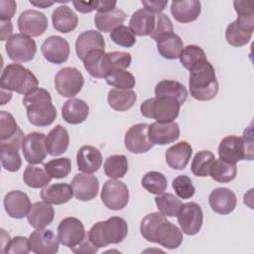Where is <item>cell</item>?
<instances>
[{"mask_svg":"<svg viewBox=\"0 0 254 254\" xmlns=\"http://www.w3.org/2000/svg\"><path fill=\"white\" fill-rule=\"evenodd\" d=\"M140 231L147 241L158 243L167 249L178 248L184 238L182 230L161 212L147 214L141 221Z\"/></svg>","mask_w":254,"mask_h":254,"instance_id":"1","label":"cell"},{"mask_svg":"<svg viewBox=\"0 0 254 254\" xmlns=\"http://www.w3.org/2000/svg\"><path fill=\"white\" fill-rule=\"evenodd\" d=\"M29 122L37 127H46L54 123L57 110L52 102L51 94L44 88L37 87L23 98Z\"/></svg>","mask_w":254,"mask_h":254,"instance_id":"2","label":"cell"},{"mask_svg":"<svg viewBox=\"0 0 254 254\" xmlns=\"http://www.w3.org/2000/svg\"><path fill=\"white\" fill-rule=\"evenodd\" d=\"M189 87L190 95L199 101L213 99L218 92V81L212 64L202 61L190 69Z\"/></svg>","mask_w":254,"mask_h":254,"instance_id":"3","label":"cell"},{"mask_svg":"<svg viewBox=\"0 0 254 254\" xmlns=\"http://www.w3.org/2000/svg\"><path fill=\"white\" fill-rule=\"evenodd\" d=\"M127 233V222L119 216H112L107 220L98 221L87 232L89 239L99 248L122 242Z\"/></svg>","mask_w":254,"mask_h":254,"instance_id":"4","label":"cell"},{"mask_svg":"<svg viewBox=\"0 0 254 254\" xmlns=\"http://www.w3.org/2000/svg\"><path fill=\"white\" fill-rule=\"evenodd\" d=\"M219 159L236 164L241 160H253V136L250 130L248 134L244 131L242 137L230 135L224 137L218 146Z\"/></svg>","mask_w":254,"mask_h":254,"instance_id":"5","label":"cell"},{"mask_svg":"<svg viewBox=\"0 0 254 254\" xmlns=\"http://www.w3.org/2000/svg\"><path fill=\"white\" fill-rule=\"evenodd\" d=\"M1 88L26 95L38 87L39 81L35 74L20 64H10L2 71Z\"/></svg>","mask_w":254,"mask_h":254,"instance_id":"6","label":"cell"},{"mask_svg":"<svg viewBox=\"0 0 254 254\" xmlns=\"http://www.w3.org/2000/svg\"><path fill=\"white\" fill-rule=\"evenodd\" d=\"M181 104L173 98L152 97L146 99L140 105L141 114L144 117L155 119L157 122H172L180 113Z\"/></svg>","mask_w":254,"mask_h":254,"instance_id":"7","label":"cell"},{"mask_svg":"<svg viewBox=\"0 0 254 254\" xmlns=\"http://www.w3.org/2000/svg\"><path fill=\"white\" fill-rule=\"evenodd\" d=\"M9 59L15 63H27L34 59L37 52L36 42L22 33L13 35L5 44Z\"/></svg>","mask_w":254,"mask_h":254,"instance_id":"8","label":"cell"},{"mask_svg":"<svg viewBox=\"0 0 254 254\" xmlns=\"http://www.w3.org/2000/svg\"><path fill=\"white\" fill-rule=\"evenodd\" d=\"M83 84V75L76 67H64L55 76V88L64 97L76 95L81 90Z\"/></svg>","mask_w":254,"mask_h":254,"instance_id":"9","label":"cell"},{"mask_svg":"<svg viewBox=\"0 0 254 254\" xmlns=\"http://www.w3.org/2000/svg\"><path fill=\"white\" fill-rule=\"evenodd\" d=\"M101 200L109 209H123L129 200V190L127 186L123 182L115 179L106 181L102 187Z\"/></svg>","mask_w":254,"mask_h":254,"instance_id":"10","label":"cell"},{"mask_svg":"<svg viewBox=\"0 0 254 254\" xmlns=\"http://www.w3.org/2000/svg\"><path fill=\"white\" fill-rule=\"evenodd\" d=\"M178 222L187 235L196 234L203 222V212L199 204L190 201L182 204L178 214Z\"/></svg>","mask_w":254,"mask_h":254,"instance_id":"11","label":"cell"},{"mask_svg":"<svg viewBox=\"0 0 254 254\" xmlns=\"http://www.w3.org/2000/svg\"><path fill=\"white\" fill-rule=\"evenodd\" d=\"M85 234L82 222L76 217H65L58 226L59 241L70 249L79 244L85 237Z\"/></svg>","mask_w":254,"mask_h":254,"instance_id":"12","label":"cell"},{"mask_svg":"<svg viewBox=\"0 0 254 254\" xmlns=\"http://www.w3.org/2000/svg\"><path fill=\"white\" fill-rule=\"evenodd\" d=\"M22 152L29 164L36 165L42 163L48 154L45 134L40 132L28 133L22 142Z\"/></svg>","mask_w":254,"mask_h":254,"instance_id":"13","label":"cell"},{"mask_svg":"<svg viewBox=\"0 0 254 254\" xmlns=\"http://www.w3.org/2000/svg\"><path fill=\"white\" fill-rule=\"evenodd\" d=\"M148 128L149 125L146 123H138L127 130L124 145L130 153L143 154L152 149L153 144L148 136Z\"/></svg>","mask_w":254,"mask_h":254,"instance_id":"14","label":"cell"},{"mask_svg":"<svg viewBox=\"0 0 254 254\" xmlns=\"http://www.w3.org/2000/svg\"><path fill=\"white\" fill-rule=\"evenodd\" d=\"M46 15L37 10H26L18 18L19 31L29 37H39L48 29Z\"/></svg>","mask_w":254,"mask_h":254,"instance_id":"15","label":"cell"},{"mask_svg":"<svg viewBox=\"0 0 254 254\" xmlns=\"http://www.w3.org/2000/svg\"><path fill=\"white\" fill-rule=\"evenodd\" d=\"M24 139L23 131L18 126L13 115L7 111H0V144H5L17 149L22 148Z\"/></svg>","mask_w":254,"mask_h":254,"instance_id":"16","label":"cell"},{"mask_svg":"<svg viewBox=\"0 0 254 254\" xmlns=\"http://www.w3.org/2000/svg\"><path fill=\"white\" fill-rule=\"evenodd\" d=\"M44 58L56 64H64L69 56V44L60 36H51L47 38L41 47Z\"/></svg>","mask_w":254,"mask_h":254,"instance_id":"17","label":"cell"},{"mask_svg":"<svg viewBox=\"0 0 254 254\" xmlns=\"http://www.w3.org/2000/svg\"><path fill=\"white\" fill-rule=\"evenodd\" d=\"M31 251L37 254H55L59 251V238L49 229L38 228L29 237Z\"/></svg>","mask_w":254,"mask_h":254,"instance_id":"18","label":"cell"},{"mask_svg":"<svg viewBox=\"0 0 254 254\" xmlns=\"http://www.w3.org/2000/svg\"><path fill=\"white\" fill-rule=\"evenodd\" d=\"M148 136L154 145L174 143L180 137V127L177 122H154L149 125Z\"/></svg>","mask_w":254,"mask_h":254,"instance_id":"19","label":"cell"},{"mask_svg":"<svg viewBox=\"0 0 254 254\" xmlns=\"http://www.w3.org/2000/svg\"><path fill=\"white\" fill-rule=\"evenodd\" d=\"M71 188L75 198L88 201L96 197L99 189L98 179L91 174H77L71 181Z\"/></svg>","mask_w":254,"mask_h":254,"instance_id":"20","label":"cell"},{"mask_svg":"<svg viewBox=\"0 0 254 254\" xmlns=\"http://www.w3.org/2000/svg\"><path fill=\"white\" fill-rule=\"evenodd\" d=\"M208 203L212 211L221 215H226L234 210L237 198L231 190L227 188H217L210 192Z\"/></svg>","mask_w":254,"mask_h":254,"instance_id":"21","label":"cell"},{"mask_svg":"<svg viewBox=\"0 0 254 254\" xmlns=\"http://www.w3.org/2000/svg\"><path fill=\"white\" fill-rule=\"evenodd\" d=\"M4 207L12 218L21 219L27 216L31 207V201L26 192L22 190H11L4 197Z\"/></svg>","mask_w":254,"mask_h":254,"instance_id":"22","label":"cell"},{"mask_svg":"<svg viewBox=\"0 0 254 254\" xmlns=\"http://www.w3.org/2000/svg\"><path fill=\"white\" fill-rule=\"evenodd\" d=\"M76 164L80 172L87 174L95 173L102 165V155L97 148L84 145L77 151Z\"/></svg>","mask_w":254,"mask_h":254,"instance_id":"23","label":"cell"},{"mask_svg":"<svg viewBox=\"0 0 254 254\" xmlns=\"http://www.w3.org/2000/svg\"><path fill=\"white\" fill-rule=\"evenodd\" d=\"M105 42L104 38L100 32L95 30L84 31L76 39L75 42V52L77 57L83 61L86 55L93 50H103L104 51Z\"/></svg>","mask_w":254,"mask_h":254,"instance_id":"24","label":"cell"},{"mask_svg":"<svg viewBox=\"0 0 254 254\" xmlns=\"http://www.w3.org/2000/svg\"><path fill=\"white\" fill-rule=\"evenodd\" d=\"M201 12V5L196 0L173 1L171 4V13L174 18L183 24L190 23L196 20Z\"/></svg>","mask_w":254,"mask_h":254,"instance_id":"25","label":"cell"},{"mask_svg":"<svg viewBox=\"0 0 254 254\" xmlns=\"http://www.w3.org/2000/svg\"><path fill=\"white\" fill-rule=\"evenodd\" d=\"M55 217V210L51 203L46 201H37L31 204L27 219L30 225L36 229L45 228L50 225Z\"/></svg>","mask_w":254,"mask_h":254,"instance_id":"26","label":"cell"},{"mask_svg":"<svg viewBox=\"0 0 254 254\" xmlns=\"http://www.w3.org/2000/svg\"><path fill=\"white\" fill-rule=\"evenodd\" d=\"M156 23V14L141 8L135 11L129 21V28L136 36H150Z\"/></svg>","mask_w":254,"mask_h":254,"instance_id":"27","label":"cell"},{"mask_svg":"<svg viewBox=\"0 0 254 254\" xmlns=\"http://www.w3.org/2000/svg\"><path fill=\"white\" fill-rule=\"evenodd\" d=\"M89 107L87 103L78 98L66 100L62 107V116L64 120L72 125L80 124L87 118Z\"/></svg>","mask_w":254,"mask_h":254,"instance_id":"28","label":"cell"},{"mask_svg":"<svg viewBox=\"0 0 254 254\" xmlns=\"http://www.w3.org/2000/svg\"><path fill=\"white\" fill-rule=\"evenodd\" d=\"M191 154V146L187 141H182L166 151V162L172 169L184 170L189 164Z\"/></svg>","mask_w":254,"mask_h":254,"instance_id":"29","label":"cell"},{"mask_svg":"<svg viewBox=\"0 0 254 254\" xmlns=\"http://www.w3.org/2000/svg\"><path fill=\"white\" fill-rule=\"evenodd\" d=\"M69 145V135L64 127L57 125L46 137L47 152L51 156H60L66 152Z\"/></svg>","mask_w":254,"mask_h":254,"instance_id":"30","label":"cell"},{"mask_svg":"<svg viewBox=\"0 0 254 254\" xmlns=\"http://www.w3.org/2000/svg\"><path fill=\"white\" fill-rule=\"evenodd\" d=\"M52 21L54 28L64 34H67L73 31L78 23L76 14L68 6H59L56 8L52 15Z\"/></svg>","mask_w":254,"mask_h":254,"instance_id":"31","label":"cell"},{"mask_svg":"<svg viewBox=\"0 0 254 254\" xmlns=\"http://www.w3.org/2000/svg\"><path fill=\"white\" fill-rule=\"evenodd\" d=\"M40 195L44 201L59 205L69 201L73 195V190L68 184L59 183L44 188Z\"/></svg>","mask_w":254,"mask_h":254,"instance_id":"32","label":"cell"},{"mask_svg":"<svg viewBox=\"0 0 254 254\" xmlns=\"http://www.w3.org/2000/svg\"><path fill=\"white\" fill-rule=\"evenodd\" d=\"M155 95L161 98L176 99L183 105L188 98V90L185 85L179 81L164 79L157 83L155 87Z\"/></svg>","mask_w":254,"mask_h":254,"instance_id":"33","label":"cell"},{"mask_svg":"<svg viewBox=\"0 0 254 254\" xmlns=\"http://www.w3.org/2000/svg\"><path fill=\"white\" fill-rule=\"evenodd\" d=\"M126 16V13L118 8L104 13L97 12L94 16V24L100 32L108 33L121 26L125 21Z\"/></svg>","mask_w":254,"mask_h":254,"instance_id":"34","label":"cell"},{"mask_svg":"<svg viewBox=\"0 0 254 254\" xmlns=\"http://www.w3.org/2000/svg\"><path fill=\"white\" fill-rule=\"evenodd\" d=\"M157 49L163 58L175 60L179 58L183 51L184 44L181 37L173 32L164 35L157 41Z\"/></svg>","mask_w":254,"mask_h":254,"instance_id":"35","label":"cell"},{"mask_svg":"<svg viewBox=\"0 0 254 254\" xmlns=\"http://www.w3.org/2000/svg\"><path fill=\"white\" fill-rule=\"evenodd\" d=\"M107 100L110 107L114 110L126 111L135 104L137 95L132 89L112 88L108 92Z\"/></svg>","mask_w":254,"mask_h":254,"instance_id":"36","label":"cell"},{"mask_svg":"<svg viewBox=\"0 0 254 254\" xmlns=\"http://www.w3.org/2000/svg\"><path fill=\"white\" fill-rule=\"evenodd\" d=\"M105 52L103 50H93L89 52L86 57L84 58L83 65L87 72L95 77V78H102L106 74L105 68Z\"/></svg>","mask_w":254,"mask_h":254,"instance_id":"37","label":"cell"},{"mask_svg":"<svg viewBox=\"0 0 254 254\" xmlns=\"http://www.w3.org/2000/svg\"><path fill=\"white\" fill-rule=\"evenodd\" d=\"M237 175V167L235 164L227 163L221 159L215 160L210 168L209 176L217 183L227 184L233 181Z\"/></svg>","mask_w":254,"mask_h":254,"instance_id":"38","label":"cell"},{"mask_svg":"<svg viewBox=\"0 0 254 254\" xmlns=\"http://www.w3.org/2000/svg\"><path fill=\"white\" fill-rule=\"evenodd\" d=\"M52 180L45 168L37 167L29 164L23 174L24 183L33 189H40L46 187Z\"/></svg>","mask_w":254,"mask_h":254,"instance_id":"39","label":"cell"},{"mask_svg":"<svg viewBox=\"0 0 254 254\" xmlns=\"http://www.w3.org/2000/svg\"><path fill=\"white\" fill-rule=\"evenodd\" d=\"M253 31L246 29L236 21L229 24L225 31V39L227 43L233 47H242L249 43Z\"/></svg>","mask_w":254,"mask_h":254,"instance_id":"40","label":"cell"},{"mask_svg":"<svg viewBox=\"0 0 254 254\" xmlns=\"http://www.w3.org/2000/svg\"><path fill=\"white\" fill-rule=\"evenodd\" d=\"M104 78L107 84L120 89H132L136 84L134 75L131 72L121 68L109 70L105 74Z\"/></svg>","mask_w":254,"mask_h":254,"instance_id":"41","label":"cell"},{"mask_svg":"<svg viewBox=\"0 0 254 254\" xmlns=\"http://www.w3.org/2000/svg\"><path fill=\"white\" fill-rule=\"evenodd\" d=\"M104 173L110 179L123 178L128 171V160L124 155H111L104 162Z\"/></svg>","mask_w":254,"mask_h":254,"instance_id":"42","label":"cell"},{"mask_svg":"<svg viewBox=\"0 0 254 254\" xmlns=\"http://www.w3.org/2000/svg\"><path fill=\"white\" fill-rule=\"evenodd\" d=\"M215 161L213 153L207 150L197 152L191 162V172L196 177H207L209 176L210 168Z\"/></svg>","mask_w":254,"mask_h":254,"instance_id":"43","label":"cell"},{"mask_svg":"<svg viewBox=\"0 0 254 254\" xmlns=\"http://www.w3.org/2000/svg\"><path fill=\"white\" fill-rule=\"evenodd\" d=\"M142 187L151 193L162 194L168 187V181L164 174L156 171L148 172L142 178Z\"/></svg>","mask_w":254,"mask_h":254,"instance_id":"44","label":"cell"},{"mask_svg":"<svg viewBox=\"0 0 254 254\" xmlns=\"http://www.w3.org/2000/svg\"><path fill=\"white\" fill-rule=\"evenodd\" d=\"M155 202L156 205L159 209V211L164 214L165 216H177L181 206H182V201L175 196L172 193H162L159 194L158 196L155 197Z\"/></svg>","mask_w":254,"mask_h":254,"instance_id":"45","label":"cell"},{"mask_svg":"<svg viewBox=\"0 0 254 254\" xmlns=\"http://www.w3.org/2000/svg\"><path fill=\"white\" fill-rule=\"evenodd\" d=\"M0 153L3 169L11 173L19 171L22 165V160L19 155V149L8 145L0 144Z\"/></svg>","mask_w":254,"mask_h":254,"instance_id":"46","label":"cell"},{"mask_svg":"<svg viewBox=\"0 0 254 254\" xmlns=\"http://www.w3.org/2000/svg\"><path fill=\"white\" fill-rule=\"evenodd\" d=\"M179 59L181 64L189 70L198 63L207 60L204 51L196 45H189L184 47Z\"/></svg>","mask_w":254,"mask_h":254,"instance_id":"47","label":"cell"},{"mask_svg":"<svg viewBox=\"0 0 254 254\" xmlns=\"http://www.w3.org/2000/svg\"><path fill=\"white\" fill-rule=\"evenodd\" d=\"M45 170L54 179H64L71 171V161L69 158H58L44 164Z\"/></svg>","mask_w":254,"mask_h":254,"instance_id":"48","label":"cell"},{"mask_svg":"<svg viewBox=\"0 0 254 254\" xmlns=\"http://www.w3.org/2000/svg\"><path fill=\"white\" fill-rule=\"evenodd\" d=\"M131 55L126 52H110L105 54L104 63L107 72L114 68H128L131 64Z\"/></svg>","mask_w":254,"mask_h":254,"instance_id":"49","label":"cell"},{"mask_svg":"<svg viewBox=\"0 0 254 254\" xmlns=\"http://www.w3.org/2000/svg\"><path fill=\"white\" fill-rule=\"evenodd\" d=\"M110 39L116 45L124 48H131L136 43L135 35L129 27H126L124 25H121L112 30L110 33Z\"/></svg>","mask_w":254,"mask_h":254,"instance_id":"50","label":"cell"},{"mask_svg":"<svg viewBox=\"0 0 254 254\" xmlns=\"http://www.w3.org/2000/svg\"><path fill=\"white\" fill-rule=\"evenodd\" d=\"M172 187L175 190L176 194L183 199L190 198L195 192V189L190 178L185 175L175 178L172 183Z\"/></svg>","mask_w":254,"mask_h":254,"instance_id":"51","label":"cell"},{"mask_svg":"<svg viewBox=\"0 0 254 254\" xmlns=\"http://www.w3.org/2000/svg\"><path fill=\"white\" fill-rule=\"evenodd\" d=\"M173 32L174 28L171 19L163 13H156V23L154 30L150 34V37L157 42L164 35Z\"/></svg>","mask_w":254,"mask_h":254,"instance_id":"52","label":"cell"},{"mask_svg":"<svg viewBox=\"0 0 254 254\" xmlns=\"http://www.w3.org/2000/svg\"><path fill=\"white\" fill-rule=\"evenodd\" d=\"M31 251L30 241L25 236H16L10 240L2 253L5 254H27Z\"/></svg>","mask_w":254,"mask_h":254,"instance_id":"53","label":"cell"},{"mask_svg":"<svg viewBox=\"0 0 254 254\" xmlns=\"http://www.w3.org/2000/svg\"><path fill=\"white\" fill-rule=\"evenodd\" d=\"M17 10L14 0H0V19L1 21L11 20Z\"/></svg>","mask_w":254,"mask_h":254,"instance_id":"54","label":"cell"},{"mask_svg":"<svg viewBox=\"0 0 254 254\" xmlns=\"http://www.w3.org/2000/svg\"><path fill=\"white\" fill-rule=\"evenodd\" d=\"M98 246H96L88 237V234H85V237L82 241L76 246L71 248V251L74 253H83V254H92L98 251Z\"/></svg>","mask_w":254,"mask_h":254,"instance_id":"55","label":"cell"},{"mask_svg":"<svg viewBox=\"0 0 254 254\" xmlns=\"http://www.w3.org/2000/svg\"><path fill=\"white\" fill-rule=\"evenodd\" d=\"M143 6L145 7V9L153 12V13H161L166 6L168 5V0H164V1H142Z\"/></svg>","mask_w":254,"mask_h":254,"instance_id":"56","label":"cell"},{"mask_svg":"<svg viewBox=\"0 0 254 254\" xmlns=\"http://www.w3.org/2000/svg\"><path fill=\"white\" fill-rule=\"evenodd\" d=\"M72 4L76 11L80 13H90L93 10L97 9L98 1H92V2H84V1H72Z\"/></svg>","mask_w":254,"mask_h":254,"instance_id":"57","label":"cell"},{"mask_svg":"<svg viewBox=\"0 0 254 254\" xmlns=\"http://www.w3.org/2000/svg\"><path fill=\"white\" fill-rule=\"evenodd\" d=\"M1 23V41H8L13 35V26L11 20L0 21Z\"/></svg>","mask_w":254,"mask_h":254,"instance_id":"58","label":"cell"},{"mask_svg":"<svg viewBox=\"0 0 254 254\" xmlns=\"http://www.w3.org/2000/svg\"><path fill=\"white\" fill-rule=\"evenodd\" d=\"M116 1H98V5H97V12L99 13H104V12H108L111 11L113 9L116 8Z\"/></svg>","mask_w":254,"mask_h":254,"instance_id":"59","label":"cell"},{"mask_svg":"<svg viewBox=\"0 0 254 254\" xmlns=\"http://www.w3.org/2000/svg\"><path fill=\"white\" fill-rule=\"evenodd\" d=\"M30 3L34 6H37V7H40V8H48L50 6H52L55 2H48V1H33V0H30Z\"/></svg>","mask_w":254,"mask_h":254,"instance_id":"60","label":"cell"}]
</instances>
